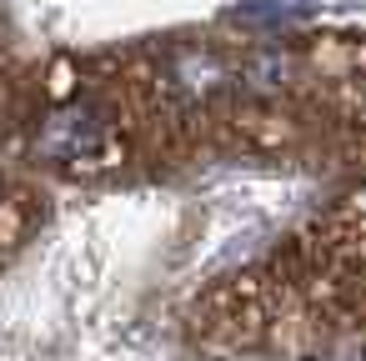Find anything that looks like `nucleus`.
<instances>
[{
  "label": "nucleus",
  "mask_w": 366,
  "mask_h": 361,
  "mask_svg": "<svg viewBox=\"0 0 366 361\" xmlns=\"http://www.w3.org/2000/svg\"><path fill=\"white\" fill-rule=\"evenodd\" d=\"M41 146L56 156V161H91L101 146H106V121L96 111H61L41 126Z\"/></svg>",
  "instance_id": "f257e3e1"
},
{
  "label": "nucleus",
  "mask_w": 366,
  "mask_h": 361,
  "mask_svg": "<svg viewBox=\"0 0 366 361\" xmlns=\"http://www.w3.org/2000/svg\"><path fill=\"white\" fill-rule=\"evenodd\" d=\"M326 6V0H246V6L231 11L236 26H256V31H281L291 21H306Z\"/></svg>",
  "instance_id": "f03ea898"
}]
</instances>
